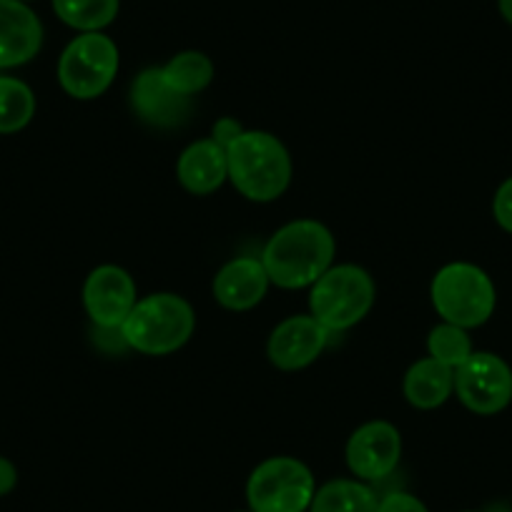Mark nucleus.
<instances>
[{
    "label": "nucleus",
    "instance_id": "17",
    "mask_svg": "<svg viewBox=\"0 0 512 512\" xmlns=\"http://www.w3.org/2000/svg\"><path fill=\"white\" fill-rule=\"evenodd\" d=\"M379 495L369 482L329 480L317 487L309 512H377Z\"/></svg>",
    "mask_w": 512,
    "mask_h": 512
},
{
    "label": "nucleus",
    "instance_id": "7",
    "mask_svg": "<svg viewBox=\"0 0 512 512\" xmlns=\"http://www.w3.org/2000/svg\"><path fill=\"white\" fill-rule=\"evenodd\" d=\"M118 46L101 31L81 33L63 48L58 58V83L76 101L103 96L116 81Z\"/></svg>",
    "mask_w": 512,
    "mask_h": 512
},
{
    "label": "nucleus",
    "instance_id": "19",
    "mask_svg": "<svg viewBox=\"0 0 512 512\" xmlns=\"http://www.w3.org/2000/svg\"><path fill=\"white\" fill-rule=\"evenodd\" d=\"M161 76L174 91L191 98L214 81V63L201 51H184L176 53L166 66H161Z\"/></svg>",
    "mask_w": 512,
    "mask_h": 512
},
{
    "label": "nucleus",
    "instance_id": "16",
    "mask_svg": "<svg viewBox=\"0 0 512 512\" xmlns=\"http://www.w3.org/2000/svg\"><path fill=\"white\" fill-rule=\"evenodd\" d=\"M405 397L417 410H437L455 392V369L437 359H417L405 374Z\"/></svg>",
    "mask_w": 512,
    "mask_h": 512
},
{
    "label": "nucleus",
    "instance_id": "8",
    "mask_svg": "<svg viewBox=\"0 0 512 512\" xmlns=\"http://www.w3.org/2000/svg\"><path fill=\"white\" fill-rule=\"evenodd\" d=\"M455 395L475 415H497L512 402V369L492 352H472L455 369Z\"/></svg>",
    "mask_w": 512,
    "mask_h": 512
},
{
    "label": "nucleus",
    "instance_id": "9",
    "mask_svg": "<svg viewBox=\"0 0 512 512\" xmlns=\"http://www.w3.org/2000/svg\"><path fill=\"white\" fill-rule=\"evenodd\" d=\"M347 467L357 480L379 482L390 477L402 460V435L392 422L372 420L347 440Z\"/></svg>",
    "mask_w": 512,
    "mask_h": 512
},
{
    "label": "nucleus",
    "instance_id": "1",
    "mask_svg": "<svg viewBox=\"0 0 512 512\" xmlns=\"http://www.w3.org/2000/svg\"><path fill=\"white\" fill-rule=\"evenodd\" d=\"M334 254L337 241L322 221L297 219L274 231L262 251V264L279 289H304L334 267Z\"/></svg>",
    "mask_w": 512,
    "mask_h": 512
},
{
    "label": "nucleus",
    "instance_id": "12",
    "mask_svg": "<svg viewBox=\"0 0 512 512\" xmlns=\"http://www.w3.org/2000/svg\"><path fill=\"white\" fill-rule=\"evenodd\" d=\"M131 108L141 121L156 128H174L186 121L191 111V98L181 96L161 76V68H146L131 86Z\"/></svg>",
    "mask_w": 512,
    "mask_h": 512
},
{
    "label": "nucleus",
    "instance_id": "24",
    "mask_svg": "<svg viewBox=\"0 0 512 512\" xmlns=\"http://www.w3.org/2000/svg\"><path fill=\"white\" fill-rule=\"evenodd\" d=\"M241 131H244V128H241V123L226 116V118H221V121L214 123V136H211V139H214L219 146H224V149H229V144H234L236 136H241Z\"/></svg>",
    "mask_w": 512,
    "mask_h": 512
},
{
    "label": "nucleus",
    "instance_id": "26",
    "mask_svg": "<svg viewBox=\"0 0 512 512\" xmlns=\"http://www.w3.org/2000/svg\"><path fill=\"white\" fill-rule=\"evenodd\" d=\"M497 8H500V16L512 26V0H497Z\"/></svg>",
    "mask_w": 512,
    "mask_h": 512
},
{
    "label": "nucleus",
    "instance_id": "10",
    "mask_svg": "<svg viewBox=\"0 0 512 512\" xmlns=\"http://www.w3.org/2000/svg\"><path fill=\"white\" fill-rule=\"evenodd\" d=\"M134 277L116 264L96 267L83 284V307L98 329H121L139 302Z\"/></svg>",
    "mask_w": 512,
    "mask_h": 512
},
{
    "label": "nucleus",
    "instance_id": "14",
    "mask_svg": "<svg viewBox=\"0 0 512 512\" xmlns=\"http://www.w3.org/2000/svg\"><path fill=\"white\" fill-rule=\"evenodd\" d=\"M269 284L262 259L239 256L224 264L214 277V299L229 312H249L267 297Z\"/></svg>",
    "mask_w": 512,
    "mask_h": 512
},
{
    "label": "nucleus",
    "instance_id": "28",
    "mask_svg": "<svg viewBox=\"0 0 512 512\" xmlns=\"http://www.w3.org/2000/svg\"><path fill=\"white\" fill-rule=\"evenodd\" d=\"M239 512H251V510H239Z\"/></svg>",
    "mask_w": 512,
    "mask_h": 512
},
{
    "label": "nucleus",
    "instance_id": "3",
    "mask_svg": "<svg viewBox=\"0 0 512 512\" xmlns=\"http://www.w3.org/2000/svg\"><path fill=\"white\" fill-rule=\"evenodd\" d=\"M194 329V307L179 294L159 292L136 302L121 324V337L128 349L149 357H164L184 347L194 337Z\"/></svg>",
    "mask_w": 512,
    "mask_h": 512
},
{
    "label": "nucleus",
    "instance_id": "21",
    "mask_svg": "<svg viewBox=\"0 0 512 512\" xmlns=\"http://www.w3.org/2000/svg\"><path fill=\"white\" fill-rule=\"evenodd\" d=\"M427 352H430V357L437 359V362L457 369L470 359V354L475 352V349H472V339L470 334H467V329L450 322H442L437 324L430 332V337H427Z\"/></svg>",
    "mask_w": 512,
    "mask_h": 512
},
{
    "label": "nucleus",
    "instance_id": "5",
    "mask_svg": "<svg viewBox=\"0 0 512 512\" xmlns=\"http://www.w3.org/2000/svg\"><path fill=\"white\" fill-rule=\"evenodd\" d=\"M430 297L442 322L457 324L462 329L482 327L497 304L490 274L470 262L445 264L432 279Z\"/></svg>",
    "mask_w": 512,
    "mask_h": 512
},
{
    "label": "nucleus",
    "instance_id": "11",
    "mask_svg": "<svg viewBox=\"0 0 512 512\" xmlns=\"http://www.w3.org/2000/svg\"><path fill=\"white\" fill-rule=\"evenodd\" d=\"M329 329L322 327L312 314L287 317L274 327L267 342V357L282 372H297L322 357L329 344Z\"/></svg>",
    "mask_w": 512,
    "mask_h": 512
},
{
    "label": "nucleus",
    "instance_id": "4",
    "mask_svg": "<svg viewBox=\"0 0 512 512\" xmlns=\"http://www.w3.org/2000/svg\"><path fill=\"white\" fill-rule=\"evenodd\" d=\"M377 287L367 269L357 264L329 267L309 292V314L329 332H347L374 307Z\"/></svg>",
    "mask_w": 512,
    "mask_h": 512
},
{
    "label": "nucleus",
    "instance_id": "6",
    "mask_svg": "<svg viewBox=\"0 0 512 512\" xmlns=\"http://www.w3.org/2000/svg\"><path fill=\"white\" fill-rule=\"evenodd\" d=\"M314 492L317 480L297 457H269L259 462L246 480L251 512H309Z\"/></svg>",
    "mask_w": 512,
    "mask_h": 512
},
{
    "label": "nucleus",
    "instance_id": "2",
    "mask_svg": "<svg viewBox=\"0 0 512 512\" xmlns=\"http://www.w3.org/2000/svg\"><path fill=\"white\" fill-rule=\"evenodd\" d=\"M229 181L256 204L277 201L292 184V156L269 131H241L226 149Z\"/></svg>",
    "mask_w": 512,
    "mask_h": 512
},
{
    "label": "nucleus",
    "instance_id": "13",
    "mask_svg": "<svg viewBox=\"0 0 512 512\" xmlns=\"http://www.w3.org/2000/svg\"><path fill=\"white\" fill-rule=\"evenodd\" d=\"M43 46V26L21 0H0V71L31 63Z\"/></svg>",
    "mask_w": 512,
    "mask_h": 512
},
{
    "label": "nucleus",
    "instance_id": "23",
    "mask_svg": "<svg viewBox=\"0 0 512 512\" xmlns=\"http://www.w3.org/2000/svg\"><path fill=\"white\" fill-rule=\"evenodd\" d=\"M377 512H430L425 502L417 495H410V492H387L384 497H379V510Z\"/></svg>",
    "mask_w": 512,
    "mask_h": 512
},
{
    "label": "nucleus",
    "instance_id": "18",
    "mask_svg": "<svg viewBox=\"0 0 512 512\" xmlns=\"http://www.w3.org/2000/svg\"><path fill=\"white\" fill-rule=\"evenodd\" d=\"M36 116V93L26 81L0 76V136L23 131Z\"/></svg>",
    "mask_w": 512,
    "mask_h": 512
},
{
    "label": "nucleus",
    "instance_id": "25",
    "mask_svg": "<svg viewBox=\"0 0 512 512\" xmlns=\"http://www.w3.org/2000/svg\"><path fill=\"white\" fill-rule=\"evenodd\" d=\"M18 485V467L8 457L0 455V497L11 495Z\"/></svg>",
    "mask_w": 512,
    "mask_h": 512
},
{
    "label": "nucleus",
    "instance_id": "27",
    "mask_svg": "<svg viewBox=\"0 0 512 512\" xmlns=\"http://www.w3.org/2000/svg\"><path fill=\"white\" fill-rule=\"evenodd\" d=\"M462 512H477V510H462Z\"/></svg>",
    "mask_w": 512,
    "mask_h": 512
},
{
    "label": "nucleus",
    "instance_id": "22",
    "mask_svg": "<svg viewBox=\"0 0 512 512\" xmlns=\"http://www.w3.org/2000/svg\"><path fill=\"white\" fill-rule=\"evenodd\" d=\"M492 216L502 231L512 234V176L497 186L495 199H492Z\"/></svg>",
    "mask_w": 512,
    "mask_h": 512
},
{
    "label": "nucleus",
    "instance_id": "20",
    "mask_svg": "<svg viewBox=\"0 0 512 512\" xmlns=\"http://www.w3.org/2000/svg\"><path fill=\"white\" fill-rule=\"evenodd\" d=\"M121 0H53V11L66 26L81 33H96L111 26Z\"/></svg>",
    "mask_w": 512,
    "mask_h": 512
},
{
    "label": "nucleus",
    "instance_id": "29",
    "mask_svg": "<svg viewBox=\"0 0 512 512\" xmlns=\"http://www.w3.org/2000/svg\"><path fill=\"white\" fill-rule=\"evenodd\" d=\"M21 3H28V0H21Z\"/></svg>",
    "mask_w": 512,
    "mask_h": 512
},
{
    "label": "nucleus",
    "instance_id": "15",
    "mask_svg": "<svg viewBox=\"0 0 512 512\" xmlns=\"http://www.w3.org/2000/svg\"><path fill=\"white\" fill-rule=\"evenodd\" d=\"M176 176L179 184L194 196H209L221 189L229 179V161H226V149L216 144L214 139L194 141L181 151L176 161Z\"/></svg>",
    "mask_w": 512,
    "mask_h": 512
}]
</instances>
